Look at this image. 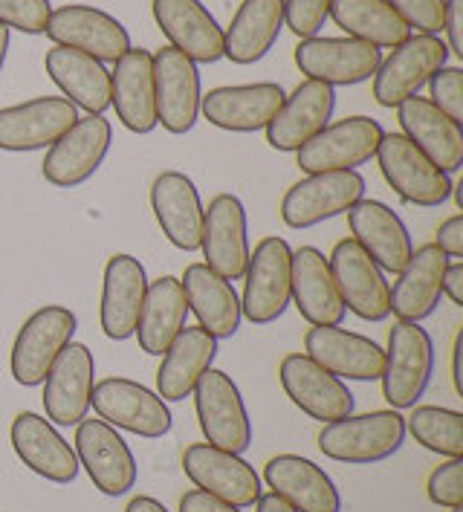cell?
Here are the masks:
<instances>
[{"instance_id":"cell-1","label":"cell","mask_w":463,"mask_h":512,"mask_svg":"<svg viewBox=\"0 0 463 512\" xmlns=\"http://www.w3.org/2000/svg\"><path fill=\"white\" fill-rule=\"evenodd\" d=\"M406 443V417L394 408L348 414L342 420L325 423L319 434L322 455L339 463L368 466L397 455Z\"/></svg>"},{"instance_id":"cell-2","label":"cell","mask_w":463,"mask_h":512,"mask_svg":"<svg viewBox=\"0 0 463 512\" xmlns=\"http://www.w3.org/2000/svg\"><path fill=\"white\" fill-rule=\"evenodd\" d=\"M382 362V397L394 411L414 408L426 394L435 374V345L420 322H400L388 333V348Z\"/></svg>"},{"instance_id":"cell-3","label":"cell","mask_w":463,"mask_h":512,"mask_svg":"<svg viewBox=\"0 0 463 512\" xmlns=\"http://www.w3.org/2000/svg\"><path fill=\"white\" fill-rule=\"evenodd\" d=\"M76 330H79V319L70 307L47 304L35 310L15 336L12 359H9L12 379L24 388L41 385L58 359V353L73 342Z\"/></svg>"},{"instance_id":"cell-4","label":"cell","mask_w":463,"mask_h":512,"mask_svg":"<svg viewBox=\"0 0 463 512\" xmlns=\"http://www.w3.org/2000/svg\"><path fill=\"white\" fill-rule=\"evenodd\" d=\"M244 298L241 313L252 324H273L290 307L293 293V249L278 235H270L249 252L244 272Z\"/></svg>"},{"instance_id":"cell-5","label":"cell","mask_w":463,"mask_h":512,"mask_svg":"<svg viewBox=\"0 0 463 512\" xmlns=\"http://www.w3.org/2000/svg\"><path fill=\"white\" fill-rule=\"evenodd\" d=\"M449 64V47L437 35H409L385 55L374 73V99L382 108H397L417 96L437 70Z\"/></svg>"},{"instance_id":"cell-6","label":"cell","mask_w":463,"mask_h":512,"mask_svg":"<svg viewBox=\"0 0 463 512\" xmlns=\"http://www.w3.org/2000/svg\"><path fill=\"white\" fill-rule=\"evenodd\" d=\"M93 411L113 429L139 434L148 440L165 437L174 426L171 408L157 391L125 377H108L93 385Z\"/></svg>"},{"instance_id":"cell-7","label":"cell","mask_w":463,"mask_h":512,"mask_svg":"<svg viewBox=\"0 0 463 512\" xmlns=\"http://www.w3.org/2000/svg\"><path fill=\"white\" fill-rule=\"evenodd\" d=\"M191 394L206 443L226 449L232 455H244L252 446V423L241 388L232 382V377L209 368Z\"/></svg>"},{"instance_id":"cell-8","label":"cell","mask_w":463,"mask_h":512,"mask_svg":"<svg viewBox=\"0 0 463 512\" xmlns=\"http://www.w3.org/2000/svg\"><path fill=\"white\" fill-rule=\"evenodd\" d=\"M382 125L371 116H348L325 125L307 145L296 151L304 174L325 171H356L377 157L382 142Z\"/></svg>"},{"instance_id":"cell-9","label":"cell","mask_w":463,"mask_h":512,"mask_svg":"<svg viewBox=\"0 0 463 512\" xmlns=\"http://www.w3.org/2000/svg\"><path fill=\"white\" fill-rule=\"evenodd\" d=\"M382 177L411 206L435 209L452 197V180L403 134H382L377 148Z\"/></svg>"},{"instance_id":"cell-10","label":"cell","mask_w":463,"mask_h":512,"mask_svg":"<svg viewBox=\"0 0 463 512\" xmlns=\"http://www.w3.org/2000/svg\"><path fill=\"white\" fill-rule=\"evenodd\" d=\"M327 267L345 310H351L362 322H385L391 316V284L354 238L333 246Z\"/></svg>"},{"instance_id":"cell-11","label":"cell","mask_w":463,"mask_h":512,"mask_svg":"<svg viewBox=\"0 0 463 512\" xmlns=\"http://www.w3.org/2000/svg\"><path fill=\"white\" fill-rule=\"evenodd\" d=\"M365 197V177L359 171L307 174L284 194L281 220L290 229H313L330 217L345 215Z\"/></svg>"},{"instance_id":"cell-12","label":"cell","mask_w":463,"mask_h":512,"mask_svg":"<svg viewBox=\"0 0 463 512\" xmlns=\"http://www.w3.org/2000/svg\"><path fill=\"white\" fill-rule=\"evenodd\" d=\"M44 32L55 47H70L93 55L102 64H116L131 50V35L125 24L87 3H67L53 9Z\"/></svg>"},{"instance_id":"cell-13","label":"cell","mask_w":463,"mask_h":512,"mask_svg":"<svg viewBox=\"0 0 463 512\" xmlns=\"http://www.w3.org/2000/svg\"><path fill=\"white\" fill-rule=\"evenodd\" d=\"M113 128L105 116H84L76 125L47 148L41 162L44 180L55 189H76L87 183L108 157Z\"/></svg>"},{"instance_id":"cell-14","label":"cell","mask_w":463,"mask_h":512,"mask_svg":"<svg viewBox=\"0 0 463 512\" xmlns=\"http://www.w3.org/2000/svg\"><path fill=\"white\" fill-rule=\"evenodd\" d=\"M76 458L93 486L108 498H122L137 484V458L125 437L105 420L84 417L76 426Z\"/></svg>"},{"instance_id":"cell-15","label":"cell","mask_w":463,"mask_h":512,"mask_svg":"<svg viewBox=\"0 0 463 512\" xmlns=\"http://www.w3.org/2000/svg\"><path fill=\"white\" fill-rule=\"evenodd\" d=\"M278 379L290 403L313 420L333 423L354 414L356 400L351 388L322 365H316L307 353H287L281 359Z\"/></svg>"},{"instance_id":"cell-16","label":"cell","mask_w":463,"mask_h":512,"mask_svg":"<svg viewBox=\"0 0 463 512\" xmlns=\"http://www.w3.org/2000/svg\"><path fill=\"white\" fill-rule=\"evenodd\" d=\"M154 61V93H157V125L168 134H189L200 119V70L174 47L151 55Z\"/></svg>"},{"instance_id":"cell-17","label":"cell","mask_w":463,"mask_h":512,"mask_svg":"<svg viewBox=\"0 0 463 512\" xmlns=\"http://www.w3.org/2000/svg\"><path fill=\"white\" fill-rule=\"evenodd\" d=\"M183 469L197 489L244 510L261 498V478L252 463L212 443H191L183 452Z\"/></svg>"},{"instance_id":"cell-18","label":"cell","mask_w":463,"mask_h":512,"mask_svg":"<svg viewBox=\"0 0 463 512\" xmlns=\"http://www.w3.org/2000/svg\"><path fill=\"white\" fill-rule=\"evenodd\" d=\"M44 385V411L53 426H79L87 411L96 385V359L82 342H70L58 353Z\"/></svg>"},{"instance_id":"cell-19","label":"cell","mask_w":463,"mask_h":512,"mask_svg":"<svg viewBox=\"0 0 463 512\" xmlns=\"http://www.w3.org/2000/svg\"><path fill=\"white\" fill-rule=\"evenodd\" d=\"M79 119V110L64 96H38L12 108H0V151L24 154L58 142Z\"/></svg>"},{"instance_id":"cell-20","label":"cell","mask_w":463,"mask_h":512,"mask_svg":"<svg viewBox=\"0 0 463 512\" xmlns=\"http://www.w3.org/2000/svg\"><path fill=\"white\" fill-rule=\"evenodd\" d=\"M203 264L212 272H218L226 281L244 278L249 264V226H246V209L241 197L223 191L218 194L209 209H203Z\"/></svg>"},{"instance_id":"cell-21","label":"cell","mask_w":463,"mask_h":512,"mask_svg":"<svg viewBox=\"0 0 463 512\" xmlns=\"http://www.w3.org/2000/svg\"><path fill=\"white\" fill-rule=\"evenodd\" d=\"M382 53L371 44H362L356 38H304L296 47L299 70L313 81H322L330 87H351L374 79L380 67Z\"/></svg>"},{"instance_id":"cell-22","label":"cell","mask_w":463,"mask_h":512,"mask_svg":"<svg viewBox=\"0 0 463 512\" xmlns=\"http://www.w3.org/2000/svg\"><path fill=\"white\" fill-rule=\"evenodd\" d=\"M284 87L275 81L255 84H229L215 87L200 99V113L220 131L232 134H255L264 131L278 108L284 105Z\"/></svg>"},{"instance_id":"cell-23","label":"cell","mask_w":463,"mask_h":512,"mask_svg":"<svg viewBox=\"0 0 463 512\" xmlns=\"http://www.w3.org/2000/svg\"><path fill=\"white\" fill-rule=\"evenodd\" d=\"M9 440L21 463L50 484H73L79 478L76 449L58 434L53 423L35 411H21L12 420Z\"/></svg>"},{"instance_id":"cell-24","label":"cell","mask_w":463,"mask_h":512,"mask_svg":"<svg viewBox=\"0 0 463 512\" xmlns=\"http://www.w3.org/2000/svg\"><path fill=\"white\" fill-rule=\"evenodd\" d=\"M304 353L339 379L374 382L382 377L385 351L374 339L345 330L342 324L310 327L304 336Z\"/></svg>"},{"instance_id":"cell-25","label":"cell","mask_w":463,"mask_h":512,"mask_svg":"<svg viewBox=\"0 0 463 512\" xmlns=\"http://www.w3.org/2000/svg\"><path fill=\"white\" fill-rule=\"evenodd\" d=\"M333 110H336V90L330 84L313 79L301 81L290 96H284V105L264 128L270 148L296 154L301 145H307L325 125H330Z\"/></svg>"},{"instance_id":"cell-26","label":"cell","mask_w":463,"mask_h":512,"mask_svg":"<svg viewBox=\"0 0 463 512\" xmlns=\"http://www.w3.org/2000/svg\"><path fill=\"white\" fill-rule=\"evenodd\" d=\"M145 293H148V275L139 258L128 252L110 255L102 281V304H99V324L108 339L125 342L137 333Z\"/></svg>"},{"instance_id":"cell-27","label":"cell","mask_w":463,"mask_h":512,"mask_svg":"<svg viewBox=\"0 0 463 512\" xmlns=\"http://www.w3.org/2000/svg\"><path fill=\"white\" fill-rule=\"evenodd\" d=\"M151 9L168 47L194 64H215L223 58V29L200 0H154Z\"/></svg>"},{"instance_id":"cell-28","label":"cell","mask_w":463,"mask_h":512,"mask_svg":"<svg viewBox=\"0 0 463 512\" xmlns=\"http://www.w3.org/2000/svg\"><path fill=\"white\" fill-rule=\"evenodd\" d=\"M110 108L131 134H151L157 128V93L154 61L148 50L131 47L113 64L110 73Z\"/></svg>"},{"instance_id":"cell-29","label":"cell","mask_w":463,"mask_h":512,"mask_svg":"<svg viewBox=\"0 0 463 512\" xmlns=\"http://www.w3.org/2000/svg\"><path fill=\"white\" fill-rule=\"evenodd\" d=\"M348 226L354 241L382 272H400L409 264L414 243L403 217L380 200H359L348 209Z\"/></svg>"},{"instance_id":"cell-30","label":"cell","mask_w":463,"mask_h":512,"mask_svg":"<svg viewBox=\"0 0 463 512\" xmlns=\"http://www.w3.org/2000/svg\"><path fill=\"white\" fill-rule=\"evenodd\" d=\"M151 209L168 243L197 252L203 238V200L189 174L163 171L151 186Z\"/></svg>"},{"instance_id":"cell-31","label":"cell","mask_w":463,"mask_h":512,"mask_svg":"<svg viewBox=\"0 0 463 512\" xmlns=\"http://www.w3.org/2000/svg\"><path fill=\"white\" fill-rule=\"evenodd\" d=\"M397 119L403 136L414 142V148H420L440 171L452 174L461 168L463 128L446 113H440L426 96H411L403 105H397Z\"/></svg>"},{"instance_id":"cell-32","label":"cell","mask_w":463,"mask_h":512,"mask_svg":"<svg viewBox=\"0 0 463 512\" xmlns=\"http://www.w3.org/2000/svg\"><path fill=\"white\" fill-rule=\"evenodd\" d=\"M264 481L296 512H342V495L322 466L301 455H278L264 466Z\"/></svg>"},{"instance_id":"cell-33","label":"cell","mask_w":463,"mask_h":512,"mask_svg":"<svg viewBox=\"0 0 463 512\" xmlns=\"http://www.w3.org/2000/svg\"><path fill=\"white\" fill-rule=\"evenodd\" d=\"M446 252H440L435 243L420 246L411 252L409 264L397 272L391 290V313L400 322H423L429 319L443 296V272H446Z\"/></svg>"},{"instance_id":"cell-34","label":"cell","mask_w":463,"mask_h":512,"mask_svg":"<svg viewBox=\"0 0 463 512\" xmlns=\"http://www.w3.org/2000/svg\"><path fill=\"white\" fill-rule=\"evenodd\" d=\"M293 304L299 307L301 319L313 327H330L342 324L348 310L336 290V281L330 275L325 252L316 246H301L293 252Z\"/></svg>"},{"instance_id":"cell-35","label":"cell","mask_w":463,"mask_h":512,"mask_svg":"<svg viewBox=\"0 0 463 512\" xmlns=\"http://www.w3.org/2000/svg\"><path fill=\"white\" fill-rule=\"evenodd\" d=\"M44 67L67 102L90 116H105L110 108V70L102 61L70 47H53L44 55Z\"/></svg>"},{"instance_id":"cell-36","label":"cell","mask_w":463,"mask_h":512,"mask_svg":"<svg viewBox=\"0 0 463 512\" xmlns=\"http://www.w3.org/2000/svg\"><path fill=\"white\" fill-rule=\"evenodd\" d=\"M183 293L189 301V310L197 316L200 327L212 333L215 339H232L241 327V298L235 293L232 281L220 278L206 264H189L183 278Z\"/></svg>"},{"instance_id":"cell-37","label":"cell","mask_w":463,"mask_h":512,"mask_svg":"<svg viewBox=\"0 0 463 512\" xmlns=\"http://www.w3.org/2000/svg\"><path fill=\"white\" fill-rule=\"evenodd\" d=\"M215 359H218V339L206 333L200 324L183 327L163 353V365L157 371V394L165 403L186 400Z\"/></svg>"},{"instance_id":"cell-38","label":"cell","mask_w":463,"mask_h":512,"mask_svg":"<svg viewBox=\"0 0 463 512\" xmlns=\"http://www.w3.org/2000/svg\"><path fill=\"white\" fill-rule=\"evenodd\" d=\"M284 29V0H244L223 32V58L255 64L270 53Z\"/></svg>"},{"instance_id":"cell-39","label":"cell","mask_w":463,"mask_h":512,"mask_svg":"<svg viewBox=\"0 0 463 512\" xmlns=\"http://www.w3.org/2000/svg\"><path fill=\"white\" fill-rule=\"evenodd\" d=\"M186 319H189V301H186L180 278L163 275L151 281L142 313H139L137 333H134L139 339V348L148 356H163L168 345L177 339V333L186 327Z\"/></svg>"},{"instance_id":"cell-40","label":"cell","mask_w":463,"mask_h":512,"mask_svg":"<svg viewBox=\"0 0 463 512\" xmlns=\"http://www.w3.org/2000/svg\"><path fill=\"white\" fill-rule=\"evenodd\" d=\"M327 18H333V24L348 38L377 50H394L411 35L406 21L394 12L388 0H333Z\"/></svg>"},{"instance_id":"cell-41","label":"cell","mask_w":463,"mask_h":512,"mask_svg":"<svg viewBox=\"0 0 463 512\" xmlns=\"http://www.w3.org/2000/svg\"><path fill=\"white\" fill-rule=\"evenodd\" d=\"M406 434L440 458H463V414L443 405H414Z\"/></svg>"},{"instance_id":"cell-42","label":"cell","mask_w":463,"mask_h":512,"mask_svg":"<svg viewBox=\"0 0 463 512\" xmlns=\"http://www.w3.org/2000/svg\"><path fill=\"white\" fill-rule=\"evenodd\" d=\"M53 15L50 0H0V24L27 35H41Z\"/></svg>"},{"instance_id":"cell-43","label":"cell","mask_w":463,"mask_h":512,"mask_svg":"<svg viewBox=\"0 0 463 512\" xmlns=\"http://www.w3.org/2000/svg\"><path fill=\"white\" fill-rule=\"evenodd\" d=\"M426 495L435 507H458L463 504V458H446L432 469L426 481Z\"/></svg>"},{"instance_id":"cell-44","label":"cell","mask_w":463,"mask_h":512,"mask_svg":"<svg viewBox=\"0 0 463 512\" xmlns=\"http://www.w3.org/2000/svg\"><path fill=\"white\" fill-rule=\"evenodd\" d=\"M429 102L458 125L463 122V70L461 67H443L429 79Z\"/></svg>"},{"instance_id":"cell-45","label":"cell","mask_w":463,"mask_h":512,"mask_svg":"<svg viewBox=\"0 0 463 512\" xmlns=\"http://www.w3.org/2000/svg\"><path fill=\"white\" fill-rule=\"evenodd\" d=\"M333 0H284V27L293 29V35L313 38L325 27Z\"/></svg>"},{"instance_id":"cell-46","label":"cell","mask_w":463,"mask_h":512,"mask_svg":"<svg viewBox=\"0 0 463 512\" xmlns=\"http://www.w3.org/2000/svg\"><path fill=\"white\" fill-rule=\"evenodd\" d=\"M394 12L406 21V27H414L423 35L443 32V3L446 0H388Z\"/></svg>"},{"instance_id":"cell-47","label":"cell","mask_w":463,"mask_h":512,"mask_svg":"<svg viewBox=\"0 0 463 512\" xmlns=\"http://www.w3.org/2000/svg\"><path fill=\"white\" fill-rule=\"evenodd\" d=\"M443 35H446L449 55L463 58V0L443 3Z\"/></svg>"},{"instance_id":"cell-48","label":"cell","mask_w":463,"mask_h":512,"mask_svg":"<svg viewBox=\"0 0 463 512\" xmlns=\"http://www.w3.org/2000/svg\"><path fill=\"white\" fill-rule=\"evenodd\" d=\"M435 246L446 258H463V215H452L440 223Z\"/></svg>"},{"instance_id":"cell-49","label":"cell","mask_w":463,"mask_h":512,"mask_svg":"<svg viewBox=\"0 0 463 512\" xmlns=\"http://www.w3.org/2000/svg\"><path fill=\"white\" fill-rule=\"evenodd\" d=\"M180 512H241L238 507L220 501L215 495L203 492V489H191L180 498Z\"/></svg>"},{"instance_id":"cell-50","label":"cell","mask_w":463,"mask_h":512,"mask_svg":"<svg viewBox=\"0 0 463 512\" xmlns=\"http://www.w3.org/2000/svg\"><path fill=\"white\" fill-rule=\"evenodd\" d=\"M443 296H449L452 304L463 307V261L446 264V272H443Z\"/></svg>"},{"instance_id":"cell-51","label":"cell","mask_w":463,"mask_h":512,"mask_svg":"<svg viewBox=\"0 0 463 512\" xmlns=\"http://www.w3.org/2000/svg\"><path fill=\"white\" fill-rule=\"evenodd\" d=\"M452 382H455L458 397H463V330L458 333L455 348H452Z\"/></svg>"},{"instance_id":"cell-52","label":"cell","mask_w":463,"mask_h":512,"mask_svg":"<svg viewBox=\"0 0 463 512\" xmlns=\"http://www.w3.org/2000/svg\"><path fill=\"white\" fill-rule=\"evenodd\" d=\"M252 507H255V512H296L284 498H278L275 492H267V495L261 492V498Z\"/></svg>"},{"instance_id":"cell-53","label":"cell","mask_w":463,"mask_h":512,"mask_svg":"<svg viewBox=\"0 0 463 512\" xmlns=\"http://www.w3.org/2000/svg\"><path fill=\"white\" fill-rule=\"evenodd\" d=\"M125 512H168L165 510V504H160L157 498H151V495H137V498H131V504L125 507Z\"/></svg>"},{"instance_id":"cell-54","label":"cell","mask_w":463,"mask_h":512,"mask_svg":"<svg viewBox=\"0 0 463 512\" xmlns=\"http://www.w3.org/2000/svg\"><path fill=\"white\" fill-rule=\"evenodd\" d=\"M9 44H12V29L0 24V73H3V64H6V55H9Z\"/></svg>"},{"instance_id":"cell-55","label":"cell","mask_w":463,"mask_h":512,"mask_svg":"<svg viewBox=\"0 0 463 512\" xmlns=\"http://www.w3.org/2000/svg\"><path fill=\"white\" fill-rule=\"evenodd\" d=\"M449 512H463V504H458V507H449Z\"/></svg>"}]
</instances>
